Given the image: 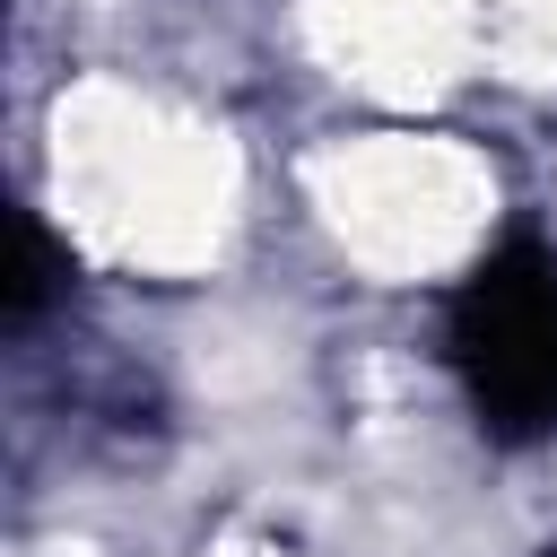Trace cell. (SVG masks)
I'll list each match as a JSON object with an SVG mask.
<instances>
[{"label":"cell","mask_w":557,"mask_h":557,"mask_svg":"<svg viewBox=\"0 0 557 557\" xmlns=\"http://www.w3.org/2000/svg\"><path fill=\"white\" fill-rule=\"evenodd\" d=\"M444 366L487 444L557 435V244L513 226L444 296Z\"/></svg>","instance_id":"obj_1"},{"label":"cell","mask_w":557,"mask_h":557,"mask_svg":"<svg viewBox=\"0 0 557 557\" xmlns=\"http://www.w3.org/2000/svg\"><path fill=\"white\" fill-rule=\"evenodd\" d=\"M61 278H70V252L44 235V218H35V209H17V278H9V331H35V322H44V305L61 296Z\"/></svg>","instance_id":"obj_2"}]
</instances>
